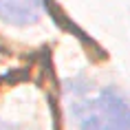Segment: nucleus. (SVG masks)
I'll return each mask as SVG.
<instances>
[{
    "instance_id": "1",
    "label": "nucleus",
    "mask_w": 130,
    "mask_h": 130,
    "mask_svg": "<svg viewBox=\"0 0 130 130\" xmlns=\"http://www.w3.org/2000/svg\"><path fill=\"white\" fill-rule=\"evenodd\" d=\"M71 108L79 130H130V104L110 86L77 93Z\"/></svg>"
},
{
    "instance_id": "2",
    "label": "nucleus",
    "mask_w": 130,
    "mask_h": 130,
    "mask_svg": "<svg viewBox=\"0 0 130 130\" xmlns=\"http://www.w3.org/2000/svg\"><path fill=\"white\" fill-rule=\"evenodd\" d=\"M42 0H0V20L11 27H31L42 15Z\"/></svg>"
}]
</instances>
